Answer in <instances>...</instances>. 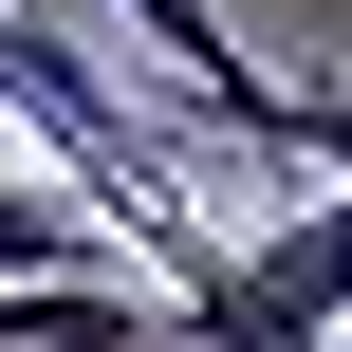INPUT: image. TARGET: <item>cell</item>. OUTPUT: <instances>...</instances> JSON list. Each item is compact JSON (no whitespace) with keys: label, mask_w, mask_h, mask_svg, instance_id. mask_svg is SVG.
Wrapping results in <instances>:
<instances>
[{"label":"cell","mask_w":352,"mask_h":352,"mask_svg":"<svg viewBox=\"0 0 352 352\" xmlns=\"http://www.w3.org/2000/svg\"><path fill=\"white\" fill-rule=\"evenodd\" d=\"M167 316H186V352H352V186H316L297 223H260L223 260H186Z\"/></svg>","instance_id":"6da1fadb"},{"label":"cell","mask_w":352,"mask_h":352,"mask_svg":"<svg viewBox=\"0 0 352 352\" xmlns=\"http://www.w3.org/2000/svg\"><path fill=\"white\" fill-rule=\"evenodd\" d=\"M130 37L167 56V93H186V130H223V148H260V167H297V74H260L241 37H223V0H130ZM316 186V167H297Z\"/></svg>","instance_id":"7a4b0ae2"},{"label":"cell","mask_w":352,"mask_h":352,"mask_svg":"<svg viewBox=\"0 0 352 352\" xmlns=\"http://www.w3.org/2000/svg\"><path fill=\"white\" fill-rule=\"evenodd\" d=\"M0 352H186V316H167V278H19Z\"/></svg>","instance_id":"3957f363"},{"label":"cell","mask_w":352,"mask_h":352,"mask_svg":"<svg viewBox=\"0 0 352 352\" xmlns=\"http://www.w3.org/2000/svg\"><path fill=\"white\" fill-rule=\"evenodd\" d=\"M19 278H111V223L56 204L37 167H0V297H19Z\"/></svg>","instance_id":"277c9868"},{"label":"cell","mask_w":352,"mask_h":352,"mask_svg":"<svg viewBox=\"0 0 352 352\" xmlns=\"http://www.w3.org/2000/svg\"><path fill=\"white\" fill-rule=\"evenodd\" d=\"M297 167H316V186H352V93H334V74H297Z\"/></svg>","instance_id":"5b68a950"}]
</instances>
